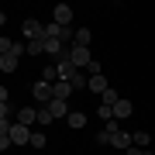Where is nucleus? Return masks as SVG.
<instances>
[{
    "label": "nucleus",
    "mask_w": 155,
    "mask_h": 155,
    "mask_svg": "<svg viewBox=\"0 0 155 155\" xmlns=\"http://www.w3.org/2000/svg\"><path fill=\"white\" fill-rule=\"evenodd\" d=\"M52 121H55V117H52L48 110H45V107H38V124H41V127H48Z\"/></svg>",
    "instance_id": "obj_20"
},
{
    "label": "nucleus",
    "mask_w": 155,
    "mask_h": 155,
    "mask_svg": "<svg viewBox=\"0 0 155 155\" xmlns=\"http://www.w3.org/2000/svg\"><path fill=\"white\" fill-rule=\"evenodd\" d=\"M45 38H55V41H62V45H72V38H76V35H72V28H62V24H45Z\"/></svg>",
    "instance_id": "obj_1"
},
{
    "label": "nucleus",
    "mask_w": 155,
    "mask_h": 155,
    "mask_svg": "<svg viewBox=\"0 0 155 155\" xmlns=\"http://www.w3.org/2000/svg\"><path fill=\"white\" fill-rule=\"evenodd\" d=\"M90 41H93L90 28H79V31H76V38H72V45H79V48H90Z\"/></svg>",
    "instance_id": "obj_14"
},
{
    "label": "nucleus",
    "mask_w": 155,
    "mask_h": 155,
    "mask_svg": "<svg viewBox=\"0 0 155 155\" xmlns=\"http://www.w3.org/2000/svg\"><path fill=\"white\" fill-rule=\"evenodd\" d=\"M11 145H14V141H11V134H4V138H0V152H4V148H11Z\"/></svg>",
    "instance_id": "obj_27"
},
{
    "label": "nucleus",
    "mask_w": 155,
    "mask_h": 155,
    "mask_svg": "<svg viewBox=\"0 0 155 155\" xmlns=\"http://www.w3.org/2000/svg\"><path fill=\"white\" fill-rule=\"evenodd\" d=\"M21 35H24V38H31V41H35V38H45V28H41L38 21H35V17H28V21L21 24Z\"/></svg>",
    "instance_id": "obj_5"
},
{
    "label": "nucleus",
    "mask_w": 155,
    "mask_h": 155,
    "mask_svg": "<svg viewBox=\"0 0 155 155\" xmlns=\"http://www.w3.org/2000/svg\"><path fill=\"white\" fill-rule=\"evenodd\" d=\"M127 155H141V148H134V145H131V148H127Z\"/></svg>",
    "instance_id": "obj_28"
},
{
    "label": "nucleus",
    "mask_w": 155,
    "mask_h": 155,
    "mask_svg": "<svg viewBox=\"0 0 155 155\" xmlns=\"http://www.w3.org/2000/svg\"><path fill=\"white\" fill-rule=\"evenodd\" d=\"M69 59L76 69H90V62H93V55H90V48H79V45H69Z\"/></svg>",
    "instance_id": "obj_2"
},
{
    "label": "nucleus",
    "mask_w": 155,
    "mask_h": 155,
    "mask_svg": "<svg viewBox=\"0 0 155 155\" xmlns=\"http://www.w3.org/2000/svg\"><path fill=\"white\" fill-rule=\"evenodd\" d=\"M110 145H114V148H124V152H127V148H131V145H134V138H131V134H127V131H117L114 138H110Z\"/></svg>",
    "instance_id": "obj_12"
},
{
    "label": "nucleus",
    "mask_w": 155,
    "mask_h": 155,
    "mask_svg": "<svg viewBox=\"0 0 155 155\" xmlns=\"http://www.w3.org/2000/svg\"><path fill=\"white\" fill-rule=\"evenodd\" d=\"M0 104H11V90L7 86H0Z\"/></svg>",
    "instance_id": "obj_26"
},
{
    "label": "nucleus",
    "mask_w": 155,
    "mask_h": 155,
    "mask_svg": "<svg viewBox=\"0 0 155 155\" xmlns=\"http://www.w3.org/2000/svg\"><path fill=\"white\" fill-rule=\"evenodd\" d=\"M55 24H62V28L72 24V7L69 4H55Z\"/></svg>",
    "instance_id": "obj_8"
},
{
    "label": "nucleus",
    "mask_w": 155,
    "mask_h": 155,
    "mask_svg": "<svg viewBox=\"0 0 155 155\" xmlns=\"http://www.w3.org/2000/svg\"><path fill=\"white\" fill-rule=\"evenodd\" d=\"M69 93H72V83H69V79L52 83V97H55V100H69Z\"/></svg>",
    "instance_id": "obj_10"
},
{
    "label": "nucleus",
    "mask_w": 155,
    "mask_h": 155,
    "mask_svg": "<svg viewBox=\"0 0 155 155\" xmlns=\"http://www.w3.org/2000/svg\"><path fill=\"white\" fill-rule=\"evenodd\" d=\"M131 114H134L131 100H127V97H121V100H117V104H114V121H127V117H131Z\"/></svg>",
    "instance_id": "obj_6"
},
{
    "label": "nucleus",
    "mask_w": 155,
    "mask_h": 155,
    "mask_svg": "<svg viewBox=\"0 0 155 155\" xmlns=\"http://www.w3.org/2000/svg\"><path fill=\"white\" fill-rule=\"evenodd\" d=\"M14 121L24 124V127H31V124H38V110H35V107H21V110L14 114Z\"/></svg>",
    "instance_id": "obj_7"
},
{
    "label": "nucleus",
    "mask_w": 155,
    "mask_h": 155,
    "mask_svg": "<svg viewBox=\"0 0 155 155\" xmlns=\"http://www.w3.org/2000/svg\"><path fill=\"white\" fill-rule=\"evenodd\" d=\"M31 97H35V104L48 107V104H52V83H45V79H38V83L31 86Z\"/></svg>",
    "instance_id": "obj_3"
},
{
    "label": "nucleus",
    "mask_w": 155,
    "mask_h": 155,
    "mask_svg": "<svg viewBox=\"0 0 155 155\" xmlns=\"http://www.w3.org/2000/svg\"><path fill=\"white\" fill-rule=\"evenodd\" d=\"M110 138H114V134H110V131H107V127H104V131L97 134V145H110Z\"/></svg>",
    "instance_id": "obj_25"
},
{
    "label": "nucleus",
    "mask_w": 155,
    "mask_h": 155,
    "mask_svg": "<svg viewBox=\"0 0 155 155\" xmlns=\"http://www.w3.org/2000/svg\"><path fill=\"white\" fill-rule=\"evenodd\" d=\"M4 24H7V14H4V11H0V28H4Z\"/></svg>",
    "instance_id": "obj_29"
},
{
    "label": "nucleus",
    "mask_w": 155,
    "mask_h": 155,
    "mask_svg": "<svg viewBox=\"0 0 155 155\" xmlns=\"http://www.w3.org/2000/svg\"><path fill=\"white\" fill-rule=\"evenodd\" d=\"M131 138H134V145H152V138H148V131H134Z\"/></svg>",
    "instance_id": "obj_21"
},
{
    "label": "nucleus",
    "mask_w": 155,
    "mask_h": 155,
    "mask_svg": "<svg viewBox=\"0 0 155 155\" xmlns=\"http://www.w3.org/2000/svg\"><path fill=\"white\" fill-rule=\"evenodd\" d=\"M141 155H155V152H141Z\"/></svg>",
    "instance_id": "obj_30"
},
{
    "label": "nucleus",
    "mask_w": 155,
    "mask_h": 155,
    "mask_svg": "<svg viewBox=\"0 0 155 155\" xmlns=\"http://www.w3.org/2000/svg\"><path fill=\"white\" fill-rule=\"evenodd\" d=\"M31 148H45V134L41 131H31Z\"/></svg>",
    "instance_id": "obj_22"
},
{
    "label": "nucleus",
    "mask_w": 155,
    "mask_h": 155,
    "mask_svg": "<svg viewBox=\"0 0 155 155\" xmlns=\"http://www.w3.org/2000/svg\"><path fill=\"white\" fill-rule=\"evenodd\" d=\"M11 141L17 145V148H21V145H31V127H24V124H11Z\"/></svg>",
    "instance_id": "obj_4"
},
{
    "label": "nucleus",
    "mask_w": 155,
    "mask_h": 155,
    "mask_svg": "<svg viewBox=\"0 0 155 155\" xmlns=\"http://www.w3.org/2000/svg\"><path fill=\"white\" fill-rule=\"evenodd\" d=\"M66 48H69V45H62V41H55V38H45V52H48V55H66Z\"/></svg>",
    "instance_id": "obj_13"
},
{
    "label": "nucleus",
    "mask_w": 155,
    "mask_h": 155,
    "mask_svg": "<svg viewBox=\"0 0 155 155\" xmlns=\"http://www.w3.org/2000/svg\"><path fill=\"white\" fill-rule=\"evenodd\" d=\"M45 110H48L52 117H62V121H66V117H69V104H66V100H55V97H52V104L45 107Z\"/></svg>",
    "instance_id": "obj_9"
},
{
    "label": "nucleus",
    "mask_w": 155,
    "mask_h": 155,
    "mask_svg": "<svg viewBox=\"0 0 155 155\" xmlns=\"http://www.w3.org/2000/svg\"><path fill=\"white\" fill-rule=\"evenodd\" d=\"M90 90H93V93H104V90H110V86H107V79H104V72H100V76H90Z\"/></svg>",
    "instance_id": "obj_16"
},
{
    "label": "nucleus",
    "mask_w": 155,
    "mask_h": 155,
    "mask_svg": "<svg viewBox=\"0 0 155 155\" xmlns=\"http://www.w3.org/2000/svg\"><path fill=\"white\" fill-rule=\"evenodd\" d=\"M97 114H100V121H114V107H104V104H100Z\"/></svg>",
    "instance_id": "obj_23"
},
{
    "label": "nucleus",
    "mask_w": 155,
    "mask_h": 155,
    "mask_svg": "<svg viewBox=\"0 0 155 155\" xmlns=\"http://www.w3.org/2000/svg\"><path fill=\"white\" fill-rule=\"evenodd\" d=\"M66 124L72 127V131H83V127H86V114H83V110H69Z\"/></svg>",
    "instance_id": "obj_11"
},
{
    "label": "nucleus",
    "mask_w": 155,
    "mask_h": 155,
    "mask_svg": "<svg viewBox=\"0 0 155 155\" xmlns=\"http://www.w3.org/2000/svg\"><path fill=\"white\" fill-rule=\"evenodd\" d=\"M24 52H28V55H41V52H45V38H35V41H28V45H24Z\"/></svg>",
    "instance_id": "obj_18"
},
{
    "label": "nucleus",
    "mask_w": 155,
    "mask_h": 155,
    "mask_svg": "<svg viewBox=\"0 0 155 155\" xmlns=\"http://www.w3.org/2000/svg\"><path fill=\"white\" fill-rule=\"evenodd\" d=\"M14 117V107L11 104H0V121H11Z\"/></svg>",
    "instance_id": "obj_24"
},
{
    "label": "nucleus",
    "mask_w": 155,
    "mask_h": 155,
    "mask_svg": "<svg viewBox=\"0 0 155 155\" xmlns=\"http://www.w3.org/2000/svg\"><path fill=\"white\" fill-rule=\"evenodd\" d=\"M0 72H17V55H0Z\"/></svg>",
    "instance_id": "obj_15"
},
{
    "label": "nucleus",
    "mask_w": 155,
    "mask_h": 155,
    "mask_svg": "<svg viewBox=\"0 0 155 155\" xmlns=\"http://www.w3.org/2000/svg\"><path fill=\"white\" fill-rule=\"evenodd\" d=\"M69 83H72V90H83V86H90V76H86V72H76Z\"/></svg>",
    "instance_id": "obj_19"
},
{
    "label": "nucleus",
    "mask_w": 155,
    "mask_h": 155,
    "mask_svg": "<svg viewBox=\"0 0 155 155\" xmlns=\"http://www.w3.org/2000/svg\"><path fill=\"white\" fill-rule=\"evenodd\" d=\"M117 100H121V93H117V90H104V93H100V104H104V107H114Z\"/></svg>",
    "instance_id": "obj_17"
}]
</instances>
